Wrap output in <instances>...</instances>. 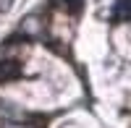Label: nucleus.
I'll return each mask as SVG.
<instances>
[{"mask_svg": "<svg viewBox=\"0 0 131 128\" xmlns=\"http://www.w3.org/2000/svg\"><path fill=\"white\" fill-rule=\"evenodd\" d=\"M52 5H60V8H68L71 13L76 16L79 10L84 8V0H52Z\"/></svg>", "mask_w": 131, "mask_h": 128, "instance_id": "3", "label": "nucleus"}, {"mask_svg": "<svg viewBox=\"0 0 131 128\" xmlns=\"http://www.w3.org/2000/svg\"><path fill=\"white\" fill-rule=\"evenodd\" d=\"M21 76V63L18 60H0V84L10 81V79H18Z\"/></svg>", "mask_w": 131, "mask_h": 128, "instance_id": "1", "label": "nucleus"}, {"mask_svg": "<svg viewBox=\"0 0 131 128\" xmlns=\"http://www.w3.org/2000/svg\"><path fill=\"white\" fill-rule=\"evenodd\" d=\"M113 21L115 24H121V21L131 24V0H118L113 5Z\"/></svg>", "mask_w": 131, "mask_h": 128, "instance_id": "2", "label": "nucleus"}]
</instances>
